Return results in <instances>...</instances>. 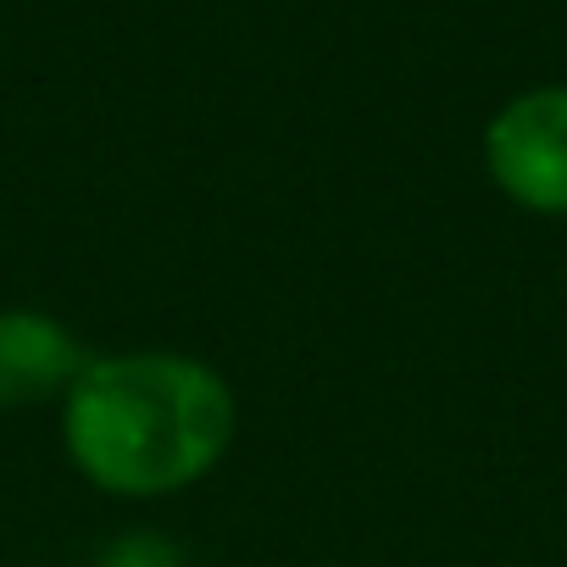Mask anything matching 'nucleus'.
<instances>
[{
	"instance_id": "obj_1",
	"label": "nucleus",
	"mask_w": 567,
	"mask_h": 567,
	"mask_svg": "<svg viewBox=\"0 0 567 567\" xmlns=\"http://www.w3.org/2000/svg\"><path fill=\"white\" fill-rule=\"evenodd\" d=\"M73 467L128 501L200 484L234 445V390L217 368L178 351L90 357L62 401Z\"/></svg>"
},
{
	"instance_id": "obj_2",
	"label": "nucleus",
	"mask_w": 567,
	"mask_h": 567,
	"mask_svg": "<svg viewBox=\"0 0 567 567\" xmlns=\"http://www.w3.org/2000/svg\"><path fill=\"white\" fill-rule=\"evenodd\" d=\"M484 162L506 200L539 217H567V84L506 101L484 128Z\"/></svg>"
},
{
	"instance_id": "obj_3",
	"label": "nucleus",
	"mask_w": 567,
	"mask_h": 567,
	"mask_svg": "<svg viewBox=\"0 0 567 567\" xmlns=\"http://www.w3.org/2000/svg\"><path fill=\"white\" fill-rule=\"evenodd\" d=\"M84 368H90V351L62 318L29 312V307L0 312V412L68 401Z\"/></svg>"
}]
</instances>
